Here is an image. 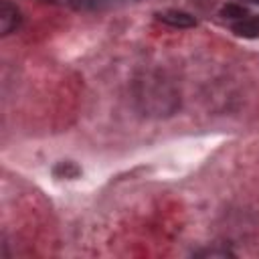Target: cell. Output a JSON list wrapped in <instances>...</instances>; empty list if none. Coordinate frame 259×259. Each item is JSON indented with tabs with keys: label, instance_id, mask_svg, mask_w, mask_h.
<instances>
[{
	"label": "cell",
	"instance_id": "obj_1",
	"mask_svg": "<svg viewBox=\"0 0 259 259\" xmlns=\"http://www.w3.org/2000/svg\"><path fill=\"white\" fill-rule=\"evenodd\" d=\"M20 24V10L10 0H0V32L6 36Z\"/></svg>",
	"mask_w": 259,
	"mask_h": 259
},
{
	"label": "cell",
	"instance_id": "obj_2",
	"mask_svg": "<svg viewBox=\"0 0 259 259\" xmlns=\"http://www.w3.org/2000/svg\"><path fill=\"white\" fill-rule=\"evenodd\" d=\"M156 18L168 26H174V28H190L196 24V18L188 12H182V10H164V12H158Z\"/></svg>",
	"mask_w": 259,
	"mask_h": 259
},
{
	"label": "cell",
	"instance_id": "obj_3",
	"mask_svg": "<svg viewBox=\"0 0 259 259\" xmlns=\"http://www.w3.org/2000/svg\"><path fill=\"white\" fill-rule=\"evenodd\" d=\"M233 32L243 38H259V14H247L245 18L233 22Z\"/></svg>",
	"mask_w": 259,
	"mask_h": 259
},
{
	"label": "cell",
	"instance_id": "obj_4",
	"mask_svg": "<svg viewBox=\"0 0 259 259\" xmlns=\"http://www.w3.org/2000/svg\"><path fill=\"white\" fill-rule=\"evenodd\" d=\"M55 176L57 178H67V180H75L79 174H81V168L75 164V162H71V160H67V162H59L57 166H55Z\"/></svg>",
	"mask_w": 259,
	"mask_h": 259
},
{
	"label": "cell",
	"instance_id": "obj_5",
	"mask_svg": "<svg viewBox=\"0 0 259 259\" xmlns=\"http://www.w3.org/2000/svg\"><path fill=\"white\" fill-rule=\"evenodd\" d=\"M221 14H223L225 18H233V20L237 22V20H241V18L247 16V10H245L243 6H239V4H227V6H223Z\"/></svg>",
	"mask_w": 259,
	"mask_h": 259
},
{
	"label": "cell",
	"instance_id": "obj_6",
	"mask_svg": "<svg viewBox=\"0 0 259 259\" xmlns=\"http://www.w3.org/2000/svg\"><path fill=\"white\" fill-rule=\"evenodd\" d=\"M115 0H75V6L77 8H97L101 4H111Z\"/></svg>",
	"mask_w": 259,
	"mask_h": 259
},
{
	"label": "cell",
	"instance_id": "obj_7",
	"mask_svg": "<svg viewBox=\"0 0 259 259\" xmlns=\"http://www.w3.org/2000/svg\"><path fill=\"white\" fill-rule=\"evenodd\" d=\"M45 2H53V4H61V2H67V0H45Z\"/></svg>",
	"mask_w": 259,
	"mask_h": 259
},
{
	"label": "cell",
	"instance_id": "obj_8",
	"mask_svg": "<svg viewBox=\"0 0 259 259\" xmlns=\"http://www.w3.org/2000/svg\"><path fill=\"white\" fill-rule=\"evenodd\" d=\"M247 2H251V4H259V0H247Z\"/></svg>",
	"mask_w": 259,
	"mask_h": 259
}]
</instances>
